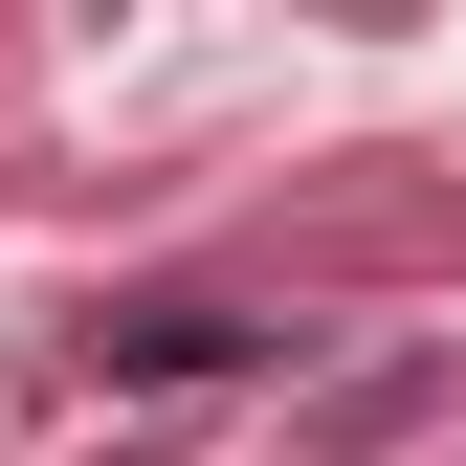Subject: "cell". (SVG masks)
Returning a JSON list of instances; mask_svg holds the SVG:
<instances>
[{
	"label": "cell",
	"instance_id": "obj_1",
	"mask_svg": "<svg viewBox=\"0 0 466 466\" xmlns=\"http://www.w3.org/2000/svg\"><path fill=\"white\" fill-rule=\"evenodd\" d=\"M89 356L134 378V400H200V378H245V356H289V333H245V311H111Z\"/></svg>",
	"mask_w": 466,
	"mask_h": 466
}]
</instances>
